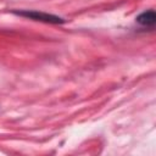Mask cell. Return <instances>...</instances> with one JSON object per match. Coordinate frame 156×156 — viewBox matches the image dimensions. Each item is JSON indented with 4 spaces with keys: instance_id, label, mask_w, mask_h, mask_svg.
<instances>
[{
    "instance_id": "6da1fadb",
    "label": "cell",
    "mask_w": 156,
    "mask_h": 156,
    "mask_svg": "<svg viewBox=\"0 0 156 156\" xmlns=\"http://www.w3.org/2000/svg\"><path fill=\"white\" fill-rule=\"evenodd\" d=\"M16 13L20 16H24V17H28V18H32L35 21L45 22V23H62L63 22V20L57 16L49 15L45 12H39V11H20Z\"/></svg>"
},
{
    "instance_id": "7a4b0ae2",
    "label": "cell",
    "mask_w": 156,
    "mask_h": 156,
    "mask_svg": "<svg viewBox=\"0 0 156 156\" xmlns=\"http://www.w3.org/2000/svg\"><path fill=\"white\" fill-rule=\"evenodd\" d=\"M136 21L140 24H143V26H152L156 22V13L152 10L146 11V12H143L141 15H139L136 17Z\"/></svg>"
}]
</instances>
